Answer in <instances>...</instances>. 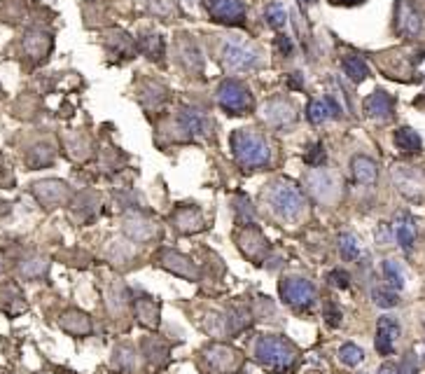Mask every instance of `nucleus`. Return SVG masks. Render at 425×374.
Returning <instances> with one entry per match:
<instances>
[{
    "instance_id": "b1692460",
    "label": "nucleus",
    "mask_w": 425,
    "mask_h": 374,
    "mask_svg": "<svg viewBox=\"0 0 425 374\" xmlns=\"http://www.w3.org/2000/svg\"><path fill=\"white\" fill-rule=\"evenodd\" d=\"M341 66H344V73H346L353 82H362V80H367V75H369V66L364 64V59L355 56V54H348V56H344V61H341Z\"/></svg>"
},
{
    "instance_id": "a18cd8bd",
    "label": "nucleus",
    "mask_w": 425,
    "mask_h": 374,
    "mask_svg": "<svg viewBox=\"0 0 425 374\" xmlns=\"http://www.w3.org/2000/svg\"><path fill=\"white\" fill-rule=\"evenodd\" d=\"M378 374H400V365H395V363H383L381 368H378Z\"/></svg>"
},
{
    "instance_id": "c756f323",
    "label": "nucleus",
    "mask_w": 425,
    "mask_h": 374,
    "mask_svg": "<svg viewBox=\"0 0 425 374\" xmlns=\"http://www.w3.org/2000/svg\"><path fill=\"white\" fill-rule=\"evenodd\" d=\"M19 272L24 279H40V276L47 274V260L44 258H31L26 262H21Z\"/></svg>"
},
{
    "instance_id": "473e14b6",
    "label": "nucleus",
    "mask_w": 425,
    "mask_h": 374,
    "mask_svg": "<svg viewBox=\"0 0 425 374\" xmlns=\"http://www.w3.org/2000/svg\"><path fill=\"white\" fill-rule=\"evenodd\" d=\"M47 49H49V37L47 35L33 33V35L26 37V52H28V54H33V56L40 59L42 54H47Z\"/></svg>"
},
{
    "instance_id": "7ed1b4c3",
    "label": "nucleus",
    "mask_w": 425,
    "mask_h": 374,
    "mask_svg": "<svg viewBox=\"0 0 425 374\" xmlns=\"http://www.w3.org/2000/svg\"><path fill=\"white\" fill-rule=\"evenodd\" d=\"M234 159L243 169H262L271 162V147L262 133L255 129H238L232 133Z\"/></svg>"
},
{
    "instance_id": "393cba45",
    "label": "nucleus",
    "mask_w": 425,
    "mask_h": 374,
    "mask_svg": "<svg viewBox=\"0 0 425 374\" xmlns=\"http://www.w3.org/2000/svg\"><path fill=\"white\" fill-rule=\"evenodd\" d=\"M178 122H180V126L187 133H201V131H206V119H204V115H199L197 110H192V108H183L180 110V115H178Z\"/></svg>"
},
{
    "instance_id": "9d476101",
    "label": "nucleus",
    "mask_w": 425,
    "mask_h": 374,
    "mask_svg": "<svg viewBox=\"0 0 425 374\" xmlns=\"http://www.w3.org/2000/svg\"><path fill=\"white\" fill-rule=\"evenodd\" d=\"M393 181L398 192L409 201H423L425 199V181L414 167H395Z\"/></svg>"
},
{
    "instance_id": "37998d69",
    "label": "nucleus",
    "mask_w": 425,
    "mask_h": 374,
    "mask_svg": "<svg viewBox=\"0 0 425 374\" xmlns=\"http://www.w3.org/2000/svg\"><path fill=\"white\" fill-rule=\"evenodd\" d=\"M276 47H278V52L283 56H290V54H292V49H295V42L290 40L288 35H281V37H276Z\"/></svg>"
},
{
    "instance_id": "2eb2a0df",
    "label": "nucleus",
    "mask_w": 425,
    "mask_h": 374,
    "mask_svg": "<svg viewBox=\"0 0 425 374\" xmlns=\"http://www.w3.org/2000/svg\"><path fill=\"white\" fill-rule=\"evenodd\" d=\"M156 262H159V267H164L166 272L175 274V276H183V279H190V281H197L199 279L197 265H194L190 258L180 255L178 251H171V248L161 251L159 255H156Z\"/></svg>"
},
{
    "instance_id": "0eeeda50",
    "label": "nucleus",
    "mask_w": 425,
    "mask_h": 374,
    "mask_svg": "<svg viewBox=\"0 0 425 374\" xmlns=\"http://www.w3.org/2000/svg\"><path fill=\"white\" fill-rule=\"evenodd\" d=\"M281 299L297 311H304L316 302V288L304 276H285L281 281Z\"/></svg>"
},
{
    "instance_id": "f03ea898",
    "label": "nucleus",
    "mask_w": 425,
    "mask_h": 374,
    "mask_svg": "<svg viewBox=\"0 0 425 374\" xmlns=\"http://www.w3.org/2000/svg\"><path fill=\"white\" fill-rule=\"evenodd\" d=\"M266 201H269L271 213L276 218L288 224L300 222L304 215H307V208H309V201L304 197L302 187H297L290 181L271 183L269 190H266Z\"/></svg>"
},
{
    "instance_id": "9b49d317",
    "label": "nucleus",
    "mask_w": 425,
    "mask_h": 374,
    "mask_svg": "<svg viewBox=\"0 0 425 374\" xmlns=\"http://www.w3.org/2000/svg\"><path fill=\"white\" fill-rule=\"evenodd\" d=\"M262 117L273 129H288V126H292L297 122V108L292 101L283 99V96H276V99H269L262 106Z\"/></svg>"
},
{
    "instance_id": "412c9836",
    "label": "nucleus",
    "mask_w": 425,
    "mask_h": 374,
    "mask_svg": "<svg viewBox=\"0 0 425 374\" xmlns=\"http://www.w3.org/2000/svg\"><path fill=\"white\" fill-rule=\"evenodd\" d=\"M58 325L68 334H75V337H87L92 332V320L82 311H66L63 316L58 318Z\"/></svg>"
},
{
    "instance_id": "dca6fc26",
    "label": "nucleus",
    "mask_w": 425,
    "mask_h": 374,
    "mask_svg": "<svg viewBox=\"0 0 425 374\" xmlns=\"http://www.w3.org/2000/svg\"><path fill=\"white\" fill-rule=\"evenodd\" d=\"M364 112H367L369 119H374V122H390L395 117V99L383 89H376L374 94L367 96V101H364Z\"/></svg>"
},
{
    "instance_id": "f257e3e1",
    "label": "nucleus",
    "mask_w": 425,
    "mask_h": 374,
    "mask_svg": "<svg viewBox=\"0 0 425 374\" xmlns=\"http://www.w3.org/2000/svg\"><path fill=\"white\" fill-rule=\"evenodd\" d=\"M255 361L271 372H290L300 361V349L281 334H262L252 346Z\"/></svg>"
},
{
    "instance_id": "c03bdc74",
    "label": "nucleus",
    "mask_w": 425,
    "mask_h": 374,
    "mask_svg": "<svg viewBox=\"0 0 425 374\" xmlns=\"http://www.w3.org/2000/svg\"><path fill=\"white\" fill-rule=\"evenodd\" d=\"M416 370H419V361H416L414 354H407V358L402 361L400 374H416Z\"/></svg>"
},
{
    "instance_id": "6e6552de",
    "label": "nucleus",
    "mask_w": 425,
    "mask_h": 374,
    "mask_svg": "<svg viewBox=\"0 0 425 374\" xmlns=\"http://www.w3.org/2000/svg\"><path fill=\"white\" fill-rule=\"evenodd\" d=\"M204 358L206 363L220 374H236L243 368L241 354H238L236 349L227 346V344H211V346H206Z\"/></svg>"
},
{
    "instance_id": "c85d7f7f",
    "label": "nucleus",
    "mask_w": 425,
    "mask_h": 374,
    "mask_svg": "<svg viewBox=\"0 0 425 374\" xmlns=\"http://www.w3.org/2000/svg\"><path fill=\"white\" fill-rule=\"evenodd\" d=\"M264 19H266V24H269V26L273 28V31H281V28L288 24L285 5H283V3H271L269 7H266Z\"/></svg>"
},
{
    "instance_id": "bb28decb",
    "label": "nucleus",
    "mask_w": 425,
    "mask_h": 374,
    "mask_svg": "<svg viewBox=\"0 0 425 374\" xmlns=\"http://www.w3.org/2000/svg\"><path fill=\"white\" fill-rule=\"evenodd\" d=\"M178 49H180V61L187 66V68H201V66H204L201 54H199V47L192 40H187V37L178 42Z\"/></svg>"
},
{
    "instance_id": "a19ab883",
    "label": "nucleus",
    "mask_w": 425,
    "mask_h": 374,
    "mask_svg": "<svg viewBox=\"0 0 425 374\" xmlns=\"http://www.w3.org/2000/svg\"><path fill=\"white\" fill-rule=\"evenodd\" d=\"M374 346H376V351H378V354H381V356H393V351H395V342L390 339V337L376 334Z\"/></svg>"
},
{
    "instance_id": "58836bf2",
    "label": "nucleus",
    "mask_w": 425,
    "mask_h": 374,
    "mask_svg": "<svg viewBox=\"0 0 425 374\" xmlns=\"http://www.w3.org/2000/svg\"><path fill=\"white\" fill-rule=\"evenodd\" d=\"M341 318H344V313L334 302H327L325 304V323L330 327H339L341 325Z\"/></svg>"
},
{
    "instance_id": "1a4fd4ad",
    "label": "nucleus",
    "mask_w": 425,
    "mask_h": 374,
    "mask_svg": "<svg viewBox=\"0 0 425 374\" xmlns=\"http://www.w3.org/2000/svg\"><path fill=\"white\" fill-rule=\"evenodd\" d=\"M236 243L243 255L255 262V265H262L266 253H269L266 239L262 236V231L257 227H252V224H243V227L236 231Z\"/></svg>"
},
{
    "instance_id": "8fccbe9b",
    "label": "nucleus",
    "mask_w": 425,
    "mask_h": 374,
    "mask_svg": "<svg viewBox=\"0 0 425 374\" xmlns=\"http://www.w3.org/2000/svg\"><path fill=\"white\" fill-rule=\"evenodd\" d=\"M0 274H3V258H0Z\"/></svg>"
},
{
    "instance_id": "4be33fe9",
    "label": "nucleus",
    "mask_w": 425,
    "mask_h": 374,
    "mask_svg": "<svg viewBox=\"0 0 425 374\" xmlns=\"http://www.w3.org/2000/svg\"><path fill=\"white\" fill-rule=\"evenodd\" d=\"M393 140H395V147L405 155H416V152H421V147H423V138L419 136V131L412 129V126H402V129H398Z\"/></svg>"
},
{
    "instance_id": "5701e85b",
    "label": "nucleus",
    "mask_w": 425,
    "mask_h": 374,
    "mask_svg": "<svg viewBox=\"0 0 425 374\" xmlns=\"http://www.w3.org/2000/svg\"><path fill=\"white\" fill-rule=\"evenodd\" d=\"M136 316L145 327H154L159 325V304L150 297H140L136 302Z\"/></svg>"
},
{
    "instance_id": "4468645a",
    "label": "nucleus",
    "mask_w": 425,
    "mask_h": 374,
    "mask_svg": "<svg viewBox=\"0 0 425 374\" xmlns=\"http://www.w3.org/2000/svg\"><path fill=\"white\" fill-rule=\"evenodd\" d=\"M33 194L44 208H56L70 199V187L61 181H42L33 185Z\"/></svg>"
},
{
    "instance_id": "39448f33",
    "label": "nucleus",
    "mask_w": 425,
    "mask_h": 374,
    "mask_svg": "<svg viewBox=\"0 0 425 374\" xmlns=\"http://www.w3.org/2000/svg\"><path fill=\"white\" fill-rule=\"evenodd\" d=\"M307 187L311 192V197L323 206H334L341 197V185H339V178L330 174V171H323V169H313L307 174Z\"/></svg>"
},
{
    "instance_id": "aec40b11",
    "label": "nucleus",
    "mask_w": 425,
    "mask_h": 374,
    "mask_svg": "<svg viewBox=\"0 0 425 374\" xmlns=\"http://www.w3.org/2000/svg\"><path fill=\"white\" fill-rule=\"evenodd\" d=\"M124 231L133 239V241H150V239L156 234V227L150 220H145L143 215H126Z\"/></svg>"
},
{
    "instance_id": "20e7f679",
    "label": "nucleus",
    "mask_w": 425,
    "mask_h": 374,
    "mask_svg": "<svg viewBox=\"0 0 425 374\" xmlns=\"http://www.w3.org/2000/svg\"><path fill=\"white\" fill-rule=\"evenodd\" d=\"M220 59H222V64H225V68L232 73L252 71L259 66V52L248 42L236 40V37H227V40L222 42Z\"/></svg>"
},
{
    "instance_id": "ddd939ff",
    "label": "nucleus",
    "mask_w": 425,
    "mask_h": 374,
    "mask_svg": "<svg viewBox=\"0 0 425 374\" xmlns=\"http://www.w3.org/2000/svg\"><path fill=\"white\" fill-rule=\"evenodd\" d=\"M395 26H398V31L402 35H409V37H416L423 33L425 19H423V12L414 5V0H400L398 3V10H395Z\"/></svg>"
},
{
    "instance_id": "09e8293b",
    "label": "nucleus",
    "mask_w": 425,
    "mask_h": 374,
    "mask_svg": "<svg viewBox=\"0 0 425 374\" xmlns=\"http://www.w3.org/2000/svg\"><path fill=\"white\" fill-rule=\"evenodd\" d=\"M341 3H360V0H341Z\"/></svg>"
},
{
    "instance_id": "423d86ee",
    "label": "nucleus",
    "mask_w": 425,
    "mask_h": 374,
    "mask_svg": "<svg viewBox=\"0 0 425 374\" xmlns=\"http://www.w3.org/2000/svg\"><path fill=\"white\" fill-rule=\"evenodd\" d=\"M218 103L229 115H248L252 110V96L248 87L238 80H222L218 87Z\"/></svg>"
},
{
    "instance_id": "ea45409f",
    "label": "nucleus",
    "mask_w": 425,
    "mask_h": 374,
    "mask_svg": "<svg viewBox=\"0 0 425 374\" xmlns=\"http://www.w3.org/2000/svg\"><path fill=\"white\" fill-rule=\"evenodd\" d=\"M330 283H332L334 288L346 290V288L350 286V276L344 272V269H334V272L330 274Z\"/></svg>"
},
{
    "instance_id": "4c0bfd02",
    "label": "nucleus",
    "mask_w": 425,
    "mask_h": 374,
    "mask_svg": "<svg viewBox=\"0 0 425 374\" xmlns=\"http://www.w3.org/2000/svg\"><path fill=\"white\" fill-rule=\"evenodd\" d=\"M325 157H327V152H325L323 143H313V145L307 147V155H304V159H307L309 167L318 169V167H323V164H325Z\"/></svg>"
},
{
    "instance_id": "f3484780",
    "label": "nucleus",
    "mask_w": 425,
    "mask_h": 374,
    "mask_svg": "<svg viewBox=\"0 0 425 374\" xmlns=\"http://www.w3.org/2000/svg\"><path fill=\"white\" fill-rule=\"evenodd\" d=\"M171 222L180 234H194V231L204 229V213L197 206H178L171 215Z\"/></svg>"
},
{
    "instance_id": "49530a36",
    "label": "nucleus",
    "mask_w": 425,
    "mask_h": 374,
    "mask_svg": "<svg viewBox=\"0 0 425 374\" xmlns=\"http://www.w3.org/2000/svg\"><path fill=\"white\" fill-rule=\"evenodd\" d=\"M302 87H304L302 73H292V75H290V89H302Z\"/></svg>"
},
{
    "instance_id": "cd10ccee",
    "label": "nucleus",
    "mask_w": 425,
    "mask_h": 374,
    "mask_svg": "<svg viewBox=\"0 0 425 374\" xmlns=\"http://www.w3.org/2000/svg\"><path fill=\"white\" fill-rule=\"evenodd\" d=\"M140 47H143V52L152 59V61H156L164 52V40L159 33L147 31V33H143V37H140Z\"/></svg>"
},
{
    "instance_id": "2f4dec72",
    "label": "nucleus",
    "mask_w": 425,
    "mask_h": 374,
    "mask_svg": "<svg viewBox=\"0 0 425 374\" xmlns=\"http://www.w3.org/2000/svg\"><path fill=\"white\" fill-rule=\"evenodd\" d=\"M339 361L348 365V368H355V365H360L364 361V351L357 346V344H344V346L339 349Z\"/></svg>"
},
{
    "instance_id": "f704fd0d",
    "label": "nucleus",
    "mask_w": 425,
    "mask_h": 374,
    "mask_svg": "<svg viewBox=\"0 0 425 374\" xmlns=\"http://www.w3.org/2000/svg\"><path fill=\"white\" fill-rule=\"evenodd\" d=\"M400 323H398V318L395 316H381L378 318V323H376V334H383V337H390L393 342H398L400 339Z\"/></svg>"
},
{
    "instance_id": "a211bd4d",
    "label": "nucleus",
    "mask_w": 425,
    "mask_h": 374,
    "mask_svg": "<svg viewBox=\"0 0 425 374\" xmlns=\"http://www.w3.org/2000/svg\"><path fill=\"white\" fill-rule=\"evenodd\" d=\"M350 176H353V181L357 185H364V187L376 185L378 164L367 155H355L353 159H350Z\"/></svg>"
},
{
    "instance_id": "72a5a7b5",
    "label": "nucleus",
    "mask_w": 425,
    "mask_h": 374,
    "mask_svg": "<svg viewBox=\"0 0 425 374\" xmlns=\"http://www.w3.org/2000/svg\"><path fill=\"white\" fill-rule=\"evenodd\" d=\"M339 253L344 260H357L360 255V243L353 234H341L339 236Z\"/></svg>"
},
{
    "instance_id": "3c124183",
    "label": "nucleus",
    "mask_w": 425,
    "mask_h": 374,
    "mask_svg": "<svg viewBox=\"0 0 425 374\" xmlns=\"http://www.w3.org/2000/svg\"><path fill=\"white\" fill-rule=\"evenodd\" d=\"M362 374H364V372H362Z\"/></svg>"
},
{
    "instance_id": "f8f14e48",
    "label": "nucleus",
    "mask_w": 425,
    "mask_h": 374,
    "mask_svg": "<svg viewBox=\"0 0 425 374\" xmlns=\"http://www.w3.org/2000/svg\"><path fill=\"white\" fill-rule=\"evenodd\" d=\"M206 12L215 21L227 26H236L245 21V3L243 0H204Z\"/></svg>"
},
{
    "instance_id": "a878e982",
    "label": "nucleus",
    "mask_w": 425,
    "mask_h": 374,
    "mask_svg": "<svg viewBox=\"0 0 425 374\" xmlns=\"http://www.w3.org/2000/svg\"><path fill=\"white\" fill-rule=\"evenodd\" d=\"M383 279L388 283V288H393V290L405 288V272H402L398 260H386L383 262Z\"/></svg>"
},
{
    "instance_id": "c9c22d12",
    "label": "nucleus",
    "mask_w": 425,
    "mask_h": 374,
    "mask_svg": "<svg viewBox=\"0 0 425 374\" xmlns=\"http://www.w3.org/2000/svg\"><path fill=\"white\" fill-rule=\"evenodd\" d=\"M307 117H309L311 124H323L325 119H330L332 115H330V108H327L325 99L323 101H311L309 108H307Z\"/></svg>"
},
{
    "instance_id": "e433bc0d",
    "label": "nucleus",
    "mask_w": 425,
    "mask_h": 374,
    "mask_svg": "<svg viewBox=\"0 0 425 374\" xmlns=\"http://www.w3.org/2000/svg\"><path fill=\"white\" fill-rule=\"evenodd\" d=\"M51 162H54V152H51L47 145H38L31 152V157H28V164H31V167H47Z\"/></svg>"
},
{
    "instance_id": "79ce46f5",
    "label": "nucleus",
    "mask_w": 425,
    "mask_h": 374,
    "mask_svg": "<svg viewBox=\"0 0 425 374\" xmlns=\"http://www.w3.org/2000/svg\"><path fill=\"white\" fill-rule=\"evenodd\" d=\"M393 234H395V231L390 229V224H388V222L378 224V229H376V241H378V246L390 243V236H393Z\"/></svg>"
},
{
    "instance_id": "de8ad7c7",
    "label": "nucleus",
    "mask_w": 425,
    "mask_h": 374,
    "mask_svg": "<svg viewBox=\"0 0 425 374\" xmlns=\"http://www.w3.org/2000/svg\"><path fill=\"white\" fill-rule=\"evenodd\" d=\"M309 3H316V0H300V5H309Z\"/></svg>"
},
{
    "instance_id": "6ab92c4d",
    "label": "nucleus",
    "mask_w": 425,
    "mask_h": 374,
    "mask_svg": "<svg viewBox=\"0 0 425 374\" xmlns=\"http://www.w3.org/2000/svg\"><path fill=\"white\" fill-rule=\"evenodd\" d=\"M393 231H395V239H398L400 248L405 253H412L414 243H416V222L412 218V213L400 211L398 215H395Z\"/></svg>"
},
{
    "instance_id": "7c9ffc66",
    "label": "nucleus",
    "mask_w": 425,
    "mask_h": 374,
    "mask_svg": "<svg viewBox=\"0 0 425 374\" xmlns=\"http://www.w3.org/2000/svg\"><path fill=\"white\" fill-rule=\"evenodd\" d=\"M371 299H374L376 306H381V309H393V306H398L400 297H398V290L393 288H374L371 290Z\"/></svg>"
}]
</instances>
